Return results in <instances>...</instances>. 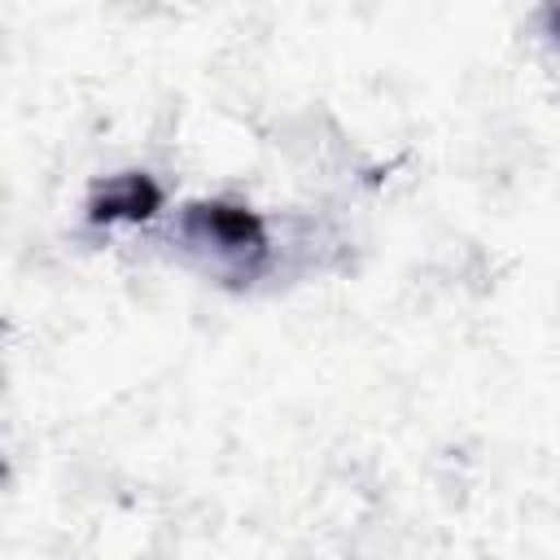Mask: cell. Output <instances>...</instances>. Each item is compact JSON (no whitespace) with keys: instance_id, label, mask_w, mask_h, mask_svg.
Wrapping results in <instances>:
<instances>
[{"instance_id":"7a4b0ae2","label":"cell","mask_w":560,"mask_h":560,"mask_svg":"<svg viewBox=\"0 0 560 560\" xmlns=\"http://www.w3.org/2000/svg\"><path fill=\"white\" fill-rule=\"evenodd\" d=\"M158 206V188L144 179V175H131V179H118L109 184L96 201H92V219H144L149 210Z\"/></svg>"},{"instance_id":"6da1fadb","label":"cell","mask_w":560,"mask_h":560,"mask_svg":"<svg viewBox=\"0 0 560 560\" xmlns=\"http://www.w3.org/2000/svg\"><path fill=\"white\" fill-rule=\"evenodd\" d=\"M188 223H192V232H201V241H214V249H223V254H258L262 249V223L241 206L210 201V206H197L188 214Z\"/></svg>"}]
</instances>
